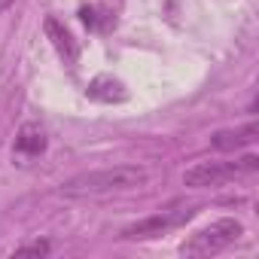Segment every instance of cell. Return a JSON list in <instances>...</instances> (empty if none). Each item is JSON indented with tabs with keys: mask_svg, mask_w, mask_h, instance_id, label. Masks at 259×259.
Returning <instances> with one entry per match:
<instances>
[{
	"mask_svg": "<svg viewBox=\"0 0 259 259\" xmlns=\"http://www.w3.org/2000/svg\"><path fill=\"white\" fill-rule=\"evenodd\" d=\"M147 183V171L144 168H132V165H119V168H104V171H85L70 177L61 192L70 198H98V195H113V192H128Z\"/></svg>",
	"mask_w": 259,
	"mask_h": 259,
	"instance_id": "1",
	"label": "cell"
},
{
	"mask_svg": "<svg viewBox=\"0 0 259 259\" xmlns=\"http://www.w3.org/2000/svg\"><path fill=\"white\" fill-rule=\"evenodd\" d=\"M43 153H46V132H43V125L25 122V125L19 128V135H16L13 156H16L22 165H28L31 159H37V156H43Z\"/></svg>",
	"mask_w": 259,
	"mask_h": 259,
	"instance_id": "4",
	"label": "cell"
},
{
	"mask_svg": "<svg viewBox=\"0 0 259 259\" xmlns=\"http://www.w3.org/2000/svg\"><path fill=\"white\" fill-rule=\"evenodd\" d=\"M79 19H82V25L92 28V31H107V28L113 25V13H107V10H101V7H82V10H79Z\"/></svg>",
	"mask_w": 259,
	"mask_h": 259,
	"instance_id": "9",
	"label": "cell"
},
{
	"mask_svg": "<svg viewBox=\"0 0 259 259\" xmlns=\"http://www.w3.org/2000/svg\"><path fill=\"white\" fill-rule=\"evenodd\" d=\"M241 235H244V226L238 220H217V223L198 229L195 235H189L180 250L186 256H213V253L226 250L229 244H235Z\"/></svg>",
	"mask_w": 259,
	"mask_h": 259,
	"instance_id": "3",
	"label": "cell"
},
{
	"mask_svg": "<svg viewBox=\"0 0 259 259\" xmlns=\"http://www.w3.org/2000/svg\"><path fill=\"white\" fill-rule=\"evenodd\" d=\"M253 141H256V122H247V125H241V128H232V132H217V135H213V147L223 150V153L250 147Z\"/></svg>",
	"mask_w": 259,
	"mask_h": 259,
	"instance_id": "8",
	"label": "cell"
},
{
	"mask_svg": "<svg viewBox=\"0 0 259 259\" xmlns=\"http://www.w3.org/2000/svg\"><path fill=\"white\" fill-rule=\"evenodd\" d=\"M195 210H162V213H156V217H150V220H144V223H138V226H132V229H125L122 232V238H153V235H162L165 229H171V226H180L183 220H189Z\"/></svg>",
	"mask_w": 259,
	"mask_h": 259,
	"instance_id": "5",
	"label": "cell"
},
{
	"mask_svg": "<svg viewBox=\"0 0 259 259\" xmlns=\"http://www.w3.org/2000/svg\"><path fill=\"white\" fill-rule=\"evenodd\" d=\"M259 168L256 156H244L238 162H198L183 174V183L192 189H213V186H226L229 180L247 177Z\"/></svg>",
	"mask_w": 259,
	"mask_h": 259,
	"instance_id": "2",
	"label": "cell"
},
{
	"mask_svg": "<svg viewBox=\"0 0 259 259\" xmlns=\"http://www.w3.org/2000/svg\"><path fill=\"white\" fill-rule=\"evenodd\" d=\"M85 95H89L92 101H101V104H119V101L128 98L125 85H122L119 79H113V76H95V79L89 82Z\"/></svg>",
	"mask_w": 259,
	"mask_h": 259,
	"instance_id": "7",
	"label": "cell"
},
{
	"mask_svg": "<svg viewBox=\"0 0 259 259\" xmlns=\"http://www.w3.org/2000/svg\"><path fill=\"white\" fill-rule=\"evenodd\" d=\"M46 253H49V244L46 241H34V244L16 247V256H46Z\"/></svg>",
	"mask_w": 259,
	"mask_h": 259,
	"instance_id": "10",
	"label": "cell"
},
{
	"mask_svg": "<svg viewBox=\"0 0 259 259\" xmlns=\"http://www.w3.org/2000/svg\"><path fill=\"white\" fill-rule=\"evenodd\" d=\"M10 4H13V0H0V13H4V10H10Z\"/></svg>",
	"mask_w": 259,
	"mask_h": 259,
	"instance_id": "11",
	"label": "cell"
},
{
	"mask_svg": "<svg viewBox=\"0 0 259 259\" xmlns=\"http://www.w3.org/2000/svg\"><path fill=\"white\" fill-rule=\"evenodd\" d=\"M43 28H46V37L52 40V46H55L58 58H61L67 67H73V64H76V58H79V43L73 40V34H70L58 19H52V16L46 19V25H43Z\"/></svg>",
	"mask_w": 259,
	"mask_h": 259,
	"instance_id": "6",
	"label": "cell"
}]
</instances>
